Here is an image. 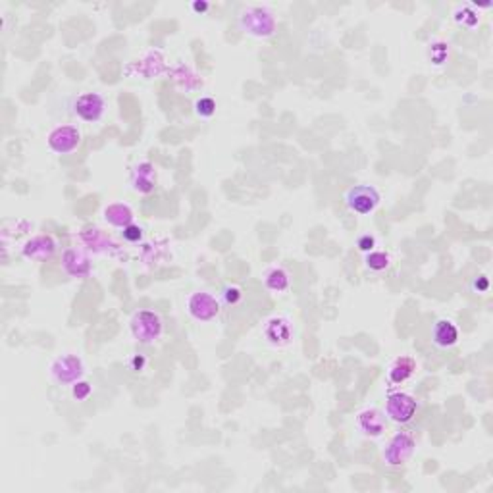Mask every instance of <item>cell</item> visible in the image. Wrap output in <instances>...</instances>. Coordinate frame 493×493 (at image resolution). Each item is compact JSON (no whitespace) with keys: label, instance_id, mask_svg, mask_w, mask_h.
<instances>
[{"label":"cell","instance_id":"1","mask_svg":"<svg viewBox=\"0 0 493 493\" xmlns=\"http://www.w3.org/2000/svg\"><path fill=\"white\" fill-rule=\"evenodd\" d=\"M345 204L357 214H370L379 204L378 191L370 185H354L345 193Z\"/></svg>","mask_w":493,"mask_h":493},{"label":"cell","instance_id":"6","mask_svg":"<svg viewBox=\"0 0 493 493\" xmlns=\"http://www.w3.org/2000/svg\"><path fill=\"white\" fill-rule=\"evenodd\" d=\"M189 309L191 314L199 318V320H210L218 312V303L210 295H206V293H199V295L191 299Z\"/></svg>","mask_w":493,"mask_h":493},{"label":"cell","instance_id":"4","mask_svg":"<svg viewBox=\"0 0 493 493\" xmlns=\"http://www.w3.org/2000/svg\"><path fill=\"white\" fill-rule=\"evenodd\" d=\"M49 145L52 146V151L60 152V154L71 152L79 145V131L76 127H60V129L51 133Z\"/></svg>","mask_w":493,"mask_h":493},{"label":"cell","instance_id":"3","mask_svg":"<svg viewBox=\"0 0 493 493\" xmlns=\"http://www.w3.org/2000/svg\"><path fill=\"white\" fill-rule=\"evenodd\" d=\"M432 342L439 349H451L459 342V329L451 320H437L432 328Z\"/></svg>","mask_w":493,"mask_h":493},{"label":"cell","instance_id":"5","mask_svg":"<svg viewBox=\"0 0 493 493\" xmlns=\"http://www.w3.org/2000/svg\"><path fill=\"white\" fill-rule=\"evenodd\" d=\"M76 112L81 116L83 120L95 121L99 120L104 112V101L102 96L95 95V93H87L77 99L76 102Z\"/></svg>","mask_w":493,"mask_h":493},{"label":"cell","instance_id":"9","mask_svg":"<svg viewBox=\"0 0 493 493\" xmlns=\"http://www.w3.org/2000/svg\"><path fill=\"white\" fill-rule=\"evenodd\" d=\"M359 249H361V251H372L374 249L372 237H362V239L359 241Z\"/></svg>","mask_w":493,"mask_h":493},{"label":"cell","instance_id":"2","mask_svg":"<svg viewBox=\"0 0 493 493\" xmlns=\"http://www.w3.org/2000/svg\"><path fill=\"white\" fill-rule=\"evenodd\" d=\"M414 411H417V401H412L409 395L397 393V395L389 397L387 417L395 420V422H409L414 417Z\"/></svg>","mask_w":493,"mask_h":493},{"label":"cell","instance_id":"8","mask_svg":"<svg viewBox=\"0 0 493 493\" xmlns=\"http://www.w3.org/2000/svg\"><path fill=\"white\" fill-rule=\"evenodd\" d=\"M214 108H216V104L212 99H203V101L196 102V114L209 118V116L214 114Z\"/></svg>","mask_w":493,"mask_h":493},{"label":"cell","instance_id":"7","mask_svg":"<svg viewBox=\"0 0 493 493\" xmlns=\"http://www.w3.org/2000/svg\"><path fill=\"white\" fill-rule=\"evenodd\" d=\"M387 264H389V259H387V254H384V253L368 254L367 266H368V268H370V270H384V268H387Z\"/></svg>","mask_w":493,"mask_h":493}]
</instances>
